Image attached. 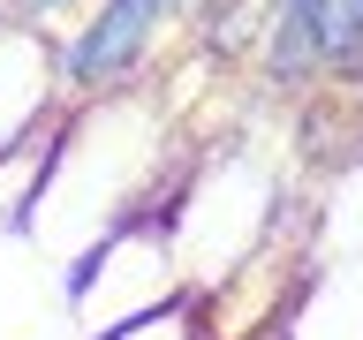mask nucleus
Wrapping results in <instances>:
<instances>
[{"label": "nucleus", "instance_id": "7ed1b4c3", "mask_svg": "<svg viewBox=\"0 0 363 340\" xmlns=\"http://www.w3.org/2000/svg\"><path fill=\"white\" fill-rule=\"evenodd\" d=\"M61 295H68V310H76V325H84V340H99L113 325H129V317L189 295L182 272H174V242H167L159 204L152 212H129L113 234H99L91 249L61 257Z\"/></svg>", "mask_w": 363, "mask_h": 340}, {"label": "nucleus", "instance_id": "423d86ee", "mask_svg": "<svg viewBox=\"0 0 363 340\" xmlns=\"http://www.w3.org/2000/svg\"><path fill=\"white\" fill-rule=\"evenodd\" d=\"M280 340H363V257H333L303 272L280 317Z\"/></svg>", "mask_w": 363, "mask_h": 340}, {"label": "nucleus", "instance_id": "f03ea898", "mask_svg": "<svg viewBox=\"0 0 363 340\" xmlns=\"http://www.w3.org/2000/svg\"><path fill=\"white\" fill-rule=\"evenodd\" d=\"M288 189L272 174V159L257 144H212L197 166H182L159 220H167V242H174V272L182 288L204 295L235 280L250 257H265L272 234L288 227Z\"/></svg>", "mask_w": 363, "mask_h": 340}, {"label": "nucleus", "instance_id": "20e7f679", "mask_svg": "<svg viewBox=\"0 0 363 340\" xmlns=\"http://www.w3.org/2000/svg\"><path fill=\"white\" fill-rule=\"evenodd\" d=\"M174 16V0H99L91 23H76V38H53V68H61V106L91 98V91L144 84L159 30Z\"/></svg>", "mask_w": 363, "mask_h": 340}, {"label": "nucleus", "instance_id": "0eeeda50", "mask_svg": "<svg viewBox=\"0 0 363 340\" xmlns=\"http://www.w3.org/2000/svg\"><path fill=\"white\" fill-rule=\"evenodd\" d=\"M303 257L311 265H333V257H363V159H348L311 204V234H303Z\"/></svg>", "mask_w": 363, "mask_h": 340}, {"label": "nucleus", "instance_id": "6e6552de", "mask_svg": "<svg viewBox=\"0 0 363 340\" xmlns=\"http://www.w3.org/2000/svg\"><path fill=\"white\" fill-rule=\"evenodd\" d=\"M53 121H38L16 152L0 159V227L8 234H23V220H30V197H38V181H45V159H53Z\"/></svg>", "mask_w": 363, "mask_h": 340}, {"label": "nucleus", "instance_id": "9d476101", "mask_svg": "<svg viewBox=\"0 0 363 340\" xmlns=\"http://www.w3.org/2000/svg\"><path fill=\"white\" fill-rule=\"evenodd\" d=\"M265 340H280V333H265Z\"/></svg>", "mask_w": 363, "mask_h": 340}, {"label": "nucleus", "instance_id": "f257e3e1", "mask_svg": "<svg viewBox=\"0 0 363 340\" xmlns=\"http://www.w3.org/2000/svg\"><path fill=\"white\" fill-rule=\"evenodd\" d=\"M167 129H174V113L144 84L91 91V98L61 106L53 159H45V181L30 197L23 234L61 265V257L91 249L99 234H113L129 212L167 204V189H174V166H167L174 144H167Z\"/></svg>", "mask_w": 363, "mask_h": 340}, {"label": "nucleus", "instance_id": "39448f33", "mask_svg": "<svg viewBox=\"0 0 363 340\" xmlns=\"http://www.w3.org/2000/svg\"><path fill=\"white\" fill-rule=\"evenodd\" d=\"M61 113V68H53V30L0 16V159L23 136Z\"/></svg>", "mask_w": 363, "mask_h": 340}, {"label": "nucleus", "instance_id": "1a4fd4ad", "mask_svg": "<svg viewBox=\"0 0 363 340\" xmlns=\"http://www.w3.org/2000/svg\"><path fill=\"white\" fill-rule=\"evenodd\" d=\"M99 340H204V317H197V295H174V302H159V310L129 317V325H113Z\"/></svg>", "mask_w": 363, "mask_h": 340}]
</instances>
